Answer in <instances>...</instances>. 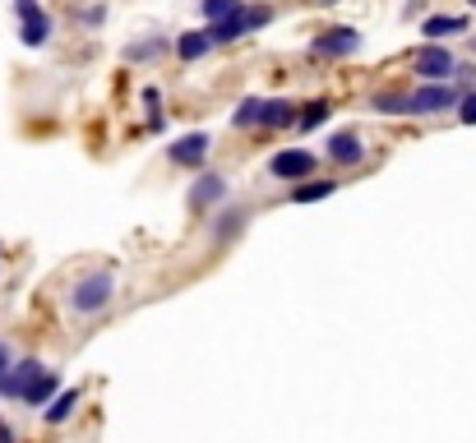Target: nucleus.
Instances as JSON below:
<instances>
[{"label":"nucleus","instance_id":"f257e3e1","mask_svg":"<svg viewBox=\"0 0 476 443\" xmlns=\"http://www.w3.org/2000/svg\"><path fill=\"white\" fill-rule=\"evenodd\" d=\"M268 19H274V15H268L264 5H236L227 19H218V24H209V42L218 46V42H236V37H245V33H254V28H264Z\"/></svg>","mask_w":476,"mask_h":443},{"label":"nucleus","instance_id":"f03ea898","mask_svg":"<svg viewBox=\"0 0 476 443\" xmlns=\"http://www.w3.org/2000/svg\"><path fill=\"white\" fill-rule=\"evenodd\" d=\"M458 107V93L449 84H421L417 93H402V116H435Z\"/></svg>","mask_w":476,"mask_h":443},{"label":"nucleus","instance_id":"7ed1b4c3","mask_svg":"<svg viewBox=\"0 0 476 443\" xmlns=\"http://www.w3.org/2000/svg\"><path fill=\"white\" fill-rule=\"evenodd\" d=\"M111 273H88L79 286H75V295H70V305H75V314H98V310H107L111 305Z\"/></svg>","mask_w":476,"mask_h":443},{"label":"nucleus","instance_id":"20e7f679","mask_svg":"<svg viewBox=\"0 0 476 443\" xmlns=\"http://www.w3.org/2000/svg\"><path fill=\"white\" fill-rule=\"evenodd\" d=\"M315 167H319V158L310 148H283V153H274V162H268V171L278 180H310Z\"/></svg>","mask_w":476,"mask_h":443},{"label":"nucleus","instance_id":"39448f33","mask_svg":"<svg viewBox=\"0 0 476 443\" xmlns=\"http://www.w3.org/2000/svg\"><path fill=\"white\" fill-rule=\"evenodd\" d=\"M310 51H315L319 60H343V56H357V51H361V33H357V28H328V33H319V37L310 42Z\"/></svg>","mask_w":476,"mask_h":443},{"label":"nucleus","instance_id":"423d86ee","mask_svg":"<svg viewBox=\"0 0 476 443\" xmlns=\"http://www.w3.org/2000/svg\"><path fill=\"white\" fill-rule=\"evenodd\" d=\"M15 15H19V37L24 46H42L51 37V19L42 15L37 0H15Z\"/></svg>","mask_w":476,"mask_h":443},{"label":"nucleus","instance_id":"0eeeda50","mask_svg":"<svg viewBox=\"0 0 476 443\" xmlns=\"http://www.w3.org/2000/svg\"><path fill=\"white\" fill-rule=\"evenodd\" d=\"M453 69H458V60H453L444 46H421V51H417V74H421L426 84H444Z\"/></svg>","mask_w":476,"mask_h":443},{"label":"nucleus","instance_id":"6e6552de","mask_svg":"<svg viewBox=\"0 0 476 443\" xmlns=\"http://www.w3.org/2000/svg\"><path fill=\"white\" fill-rule=\"evenodd\" d=\"M167 158L176 167H199L203 158H209V129H194V134H181L171 148H167Z\"/></svg>","mask_w":476,"mask_h":443},{"label":"nucleus","instance_id":"1a4fd4ad","mask_svg":"<svg viewBox=\"0 0 476 443\" xmlns=\"http://www.w3.org/2000/svg\"><path fill=\"white\" fill-rule=\"evenodd\" d=\"M42 379V360H24V365H10L5 375H0V393L5 397H24L33 384Z\"/></svg>","mask_w":476,"mask_h":443},{"label":"nucleus","instance_id":"9d476101","mask_svg":"<svg viewBox=\"0 0 476 443\" xmlns=\"http://www.w3.org/2000/svg\"><path fill=\"white\" fill-rule=\"evenodd\" d=\"M361 153H366V148H361V134H357V129H337V134L328 139V158H333L337 167H357Z\"/></svg>","mask_w":476,"mask_h":443},{"label":"nucleus","instance_id":"9b49d317","mask_svg":"<svg viewBox=\"0 0 476 443\" xmlns=\"http://www.w3.org/2000/svg\"><path fill=\"white\" fill-rule=\"evenodd\" d=\"M222 194H227V180L209 171V176H199V180H194V190H190V208H209V203H218Z\"/></svg>","mask_w":476,"mask_h":443},{"label":"nucleus","instance_id":"f8f14e48","mask_svg":"<svg viewBox=\"0 0 476 443\" xmlns=\"http://www.w3.org/2000/svg\"><path fill=\"white\" fill-rule=\"evenodd\" d=\"M259 125H264V129L296 125V107H292L287 98H278V102H264V107H259Z\"/></svg>","mask_w":476,"mask_h":443},{"label":"nucleus","instance_id":"ddd939ff","mask_svg":"<svg viewBox=\"0 0 476 443\" xmlns=\"http://www.w3.org/2000/svg\"><path fill=\"white\" fill-rule=\"evenodd\" d=\"M209 46H213L209 33H181V37H176V56H181L185 65L199 60V56H209Z\"/></svg>","mask_w":476,"mask_h":443},{"label":"nucleus","instance_id":"4468645a","mask_svg":"<svg viewBox=\"0 0 476 443\" xmlns=\"http://www.w3.org/2000/svg\"><path fill=\"white\" fill-rule=\"evenodd\" d=\"M453 33H467L462 15H435V19H426V37H453Z\"/></svg>","mask_w":476,"mask_h":443},{"label":"nucleus","instance_id":"2eb2a0df","mask_svg":"<svg viewBox=\"0 0 476 443\" xmlns=\"http://www.w3.org/2000/svg\"><path fill=\"white\" fill-rule=\"evenodd\" d=\"M75 402H79V388H65L42 416H47V425H60V420H70V411H75Z\"/></svg>","mask_w":476,"mask_h":443},{"label":"nucleus","instance_id":"dca6fc26","mask_svg":"<svg viewBox=\"0 0 476 443\" xmlns=\"http://www.w3.org/2000/svg\"><path fill=\"white\" fill-rule=\"evenodd\" d=\"M56 388H60V379L51 375V369H42V379H37V384H33L28 393H24V402H28V407H47Z\"/></svg>","mask_w":476,"mask_h":443},{"label":"nucleus","instance_id":"f3484780","mask_svg":"<svg viewBox=\"0 0 476 443\" xmlns=\"http://www.w3.org/2000/svg\"><path fill=\"white\" fill-rule=\"evenodd\" d=\"M333 190H337V180H305V185L292 190V199L296 203H315V199H328Z\"/></svg>","mask_w":476,"mask_h":443},{"label":"nucleus","instance_id":"a211bd4d","mask_svg":"<svg viewBox=\"0 0 476 443\" xmlns=\"http://www.w3.org/2000/svg\"><path fill=\"white\" fill-rule=\"evenodd\" d=\"M296 111H301V116H296V125H301V129H315V125H324V120H328V111H333V107L319 98V102H305V107H296Z\"/></svg>","mask_w":476,"mask_h":443},{"label":"nucleus","instance_id":"6ab92c4d","mask_svg":"<svg viewBox=\"0 0 476 443\" xmlns=\"http://www.w3.org/2000/svg\"><path fill=\"white\" fill-rule=\"evenodd\" d=\"M236 5H241V0H199V10H203V19H209V24L227 19V15H232Z\"/></svg>","mask_w":476,"mask_h":443},{"label":"nucleus","instance_id":"aec40b11","mask_svg":"<svg viewBox=\"0 0 476 443\" xmlns=\"http://www.w3.org/2000/svg\"><path fill=\"white\" fill-rule=\"evenodd\" d=\"M259 107H264L259 98H245V102L236 107V116H232V125H236V129H245V125H259Z\"/></svg>","mask_w":476,"mask_h":443},{"label":"nucleus","instance_id":"412c9836","mask_svg":"<svg viewBox=\"0 0 476 443\" xmlns=\"http://www.w3.org/2000/svg\"><path fill=\"white\" fill-rule=\"evenodd\" d=\"M241 222H245V212H241V208H232V212H227V217L218 222V232H213V236H218V241H227V236H232V232L241 227Z\"/></svg>","mask_w":476,"mask_h":443},{"label":"nucleus","instance_id":"4be33fe9","mask_svg":"<svg viewBox=\"0 0 476 443\" xmlns=\"http://www.w3.org/2000/svg\"><path fill=\"white\" fill-rule=\"evenodd\" d=\"M375 111H384V116H402V93H379V98H375Z\"/></svg>","mask_w":476,"mask_h":443},{"label":"nucleus","instance_id":"5701e85b","mask_svg":"<svg viewBox=\"0 0 476 443\" xmlns=\"http://www.w3.org/2000/svg\"><path fill=\"white\" fill-rule=\"evenodd\" d=\"M458 107H462V111H458V120H462V125H476V93H467Z\"/></svg>","mask_w":476,"mask_h":443},{"label":"nucleus","instance_id":"b1692460","mask_svg":"<svg viewBox=\"0 0 476 443\" xmlns=\"http://www.w3.org/2000/svg\"><path fill=\"white\" fill-rule=\"evenodd\" d=\"M10 369V351H5V342H0V375Z\"/></svg>","mask_w":476,"mask_h":443}]
</instances>
